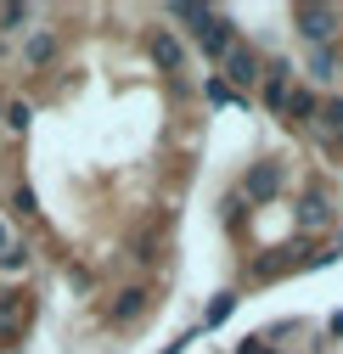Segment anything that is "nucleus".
Masks as SVG:
<instances>
[{
	"label": "nucleus",
	"instance_id": "1",
	"mask_svg": "<svg viewBox=\"0 0 343 354\" xmlns=\"http://www.w3.org/2000/svg\"><path fill=\"white\" fill-rule=\"evenodd\" d=\"M203 51L208 57H231V34H225L220 17H203Z\"/></svg>",
	"mask_w": 343,
	"mask_h": 354
},
{
	"label": "nucleus",
	"instance_id": "2",
	"mask_svg": "<svg viewBox=\"0 0 343 354\" xmlns=\"http://www.w3.org/2000/svg\"><path fill=\"white\" fill-rule=\"evenodd\" d=\"M23 315H28V298H0V337H12L17 326H23Z\"/></svg>",
	"mask_w": 343,
	"mask_h": 354
},
{
	"label": "nucleus",
	"instance_id": "3",
	"mask_svg": "<svg viewBox=\"0 0 343 354\" xmlns=\"http://www.w3.org/2000/svg\"><path fill=\"white\" fill-rule=\"evenodd\" d=\"M225 73H231L237 84H253V79H259V62H253L248 51H231V57H225Z\"/></svg>",
	"mask_w": 343,
	"mask_h": 354
},
{
	"label": "nucleus",
	"instance_id": "4",
	"mask_svg": "<svg viewBox=\"0 0 343 354\" xmlns=\"http://www.w3.org/2000/svg\"><path fill=\"white\" fill-rule=\"evenodd\" d=\"M298 23H304V34H310V39H326V34H332V12H321V6H310Z\"/></svg>",
	"mask_w": 343,
	"mask_h": 354
},
{
	"label": "nucleus",
	"instance_id": "5",
	"mask_svg": "<svg viewBox=\"0 0 343 354\" xmlns=\"http://www.w3.org/2000/svg\"><path fill=\"white\" fill-rule=\"evenodd\" d=\"M152 57L175 68V62H180V46H175V39H169V34H158V39H152Z\"/></svg>",
	"mask_w": 343,
	"mask_h": 354
},
{
	"label": "nucleus",
	"instance_id": "6",
	"mask_svg": "<svg viewBox=\"0 0 343 354\" xmlns=\"http://www.w3.org/2000/svg\"><path fill=\"white\" fill-rule=\"evenodd\" d=\"M310 113H315V96L298 91V96H293V118H310Z\"/></svg>",
	"mask_w": 343,
	"mask_h": 354
},
{
	"label": "nucleus",
	"instance_id": "7",
	"mask_svg": "<svg viewBox=\"0 0 343 354\" xmlns=\"http://www.w3.org/2000/svg\"><path fill=\"white\" fill-rule=\"evenodd\" d=\"M0 253H12V236H6V225H0Z\"/></svg>",
	"mask_w": 343,
	"mask_h": 354
}]
</instances>
